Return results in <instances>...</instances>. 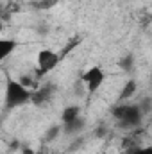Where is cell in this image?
<instances>
[{
  "label": "cell",
  "instance_id": "obj_1",
  "mask_svg": "<svg viewBox=\"0 0 152 154\" xmlns=\"http://www.w3.org/2000/svg\"><path fill=\"white\" fill-rule=\"evenodd\" d=\"M32 88L25 86L22 81L9 79L5 86V106L7 108H20L27 102H32Z\"/></svg>",
  "mask_w": 152,
  "mask_h": 154
},
{
  "label": "cell",
  "instance_id": "obj_2",
  "mask_svg": "<svg viewBox=\"0 0 152 154\" xmlns=\"http://www.w3.org/2000/svg\"><path fill=\"white\" fill-rule=\"evenodd\" d=\"M114 118L127 129H132V127H138L141 124V106L138 104H123V106H116L113 109Z\"/></svg>",
  "mask_w": 152,
  "mask_h": 154
},
{
  "label": "cell",
  "instance_id": "obj_3",
  "mask_svg": "<svg viewBox=\"0 0 152 154\" xmlns=\"http://www.w3.org/2000/svg\"><path fill=\"white\" fill-rule=\"evenodd\" d=\"M59 63H61V56L52 48H41L36 56V68L39 75L50 74Z\"/></svg>",
  "mask_w": 152,
  "mask_h": 154
},
{
  "label": "cell",
  "instance_id": "obj_4",
  "mask_svg": "<svg viewBox=\"0 0 152 154\" xmlns=\"http://www.w3.org/2000/svg\"><path fill=\"white\" fill-rule=\"evenodd\" d=\"M104 81H106V72H104V68L99 66V65L90 66V68L82 74V82L86 84V88H88L90 93H95L97 90H100V86L104 84Z\"/></svg>",
  "mask_w": 152,
  "mask_h": 154
},
{
  "label": "cell",
  "instance_id": "obj_5",
  "mask_svg": "<svg viewBox=\"0 0 152 154\" xmlns=\"http://www.w3.org/2000/svg\"><path fill=\"white\" fill-rule=\"evenodd\" d=\"M18 47V43L14 41V39L11 38H2L0 39V59L4 61V59H7L13 52H14V48Z\"/></svg>",
  "mask_w": 152,
  "mask_h": 154
},
{
  "label": "cell",
  "instance_id": "obj_6",
  "mask_svg": "<svg viewBox=\"0 0 152 154\" xmlns=\"http://www.w3.org/2000/svg\"><path fill=\"white\" fill-rule=\"evenodd\" d=\"M136 91H138V82H136L134 79H129V81L123 84V88H122L120 100H129V99H131Z\"/></svg>",
  "mask_w": 152,
  "mask_h": 154
},
{
  "label": "cell",
  "instance_id": "obj_7",
  "mask_svg": "<svg viewBox=\"0 0 152 154\" xmlns=\"http://www.w3.org/2000/svg\"><path fill=\"white\" fill-rule=\"evenodd\" d=\"M81 116V108L79 106H66L61 113V120L63 124H68V122H74Z\"/></svg>",
  "mask_w": 152,
  "mask_h": 154
},
{
  "label": "cell",
  "instance_id": "obj_8",
  "mask_svg": "<svg viewBox=\"0 0 152 154\" xmlns=\"http://www.w3.org/2000/svg\"><path fill=\"white\" fill-rule=\"evenodd\" d=\"M82 127H84V120H82L81 116H79L77 120H74V122L63 124V131H65L66 134H75V133H79Z\"/></svg>",
  "mask_w": 152,
  "mask_h": 154
},
{
  "label": "cell",
  "instance_id": "obj_9",
  "mask_svg": "<svg viewBox=\"0 0 152 154\" xmlns=\"http://www.w3.org/2000/svg\"><path fill=\"white\" fill-rule=\"evenodd\" d=\"M134 154H152V147H145V149H138Z\"/></svg>",
  "mask_w": 152,
  "mask_h": 154
}]
</instances>
